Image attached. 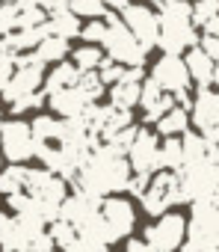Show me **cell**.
<instances>
[{"instance_id":"cell-1","label":"cell","mask_w":219,"mask_h":252,"mask_svg":"<svg viewBox=\"0 0 219 252\" xmlns=\"http://www.w3.org/2000/svg\"><path fill=\"white\" fill-rule=\"evenodd\" d=\"M131 172L134 169H131L128 155H119L107 143H101L86 158V163L80 166V172H77V178L71 184L77 190H86V193H95V196H113V193L128 190Z\"/></svg>"},{"instance_id":"cell-2","label":"cell","mask_w":219,"mask_h":252,"mask_svg":"<svg viewBox=\"0 0 219 252\" xmlns=\"http://www.w3.org/2000/svg\"><path fill=\"white\" fill-rule=\"evenodd\" d=\"M160 15V42L157 48L163 54H187L198 45V27L192 21V3L190 0H151Z\"/></svg>"},{"instance_id":"cell-3","label":"cell","mask_w":219,"mask_h":252,"mask_svg":"<svg viewBox=\"0 0 219 252\" xmlns=\"http://www.w3.org/2000/svg\"><path fill=\"white\" fill-rule=\"evenodd\" d=\"M101 45L110 60H116L122 65H142L148 57V48L134 36V30L122 21V15H113V12H107V36Z\"/></svg>"},{"instance_id":"cell-4","label":"cell","mask_w":219,"mask_h":252,"mask_svg":"<svg viewBox=\"0 0 219 252\" xmlns=\"http://www.w3.org/2000/svg\"><path fill=\"white\" fill-rule=\"evenodd\" d=\"M139 202H142V211L151 214V217H163L169 208L184 205V199H181V172H172V169L154 172L151 184L139 196Z\"/></svg>"},{"instance_id":"cell-5","label":"cell","mask_w":219,"mask_h":252,"mask_svg":"<svg viewBox=\"0 0 219 252\" xmlns=\"http://www.w3.org/2000/svg\"><path fill=\"white\" fill-rule=\"evenodd\" d=\"M219 190V163L204 158V160H195V163H187L181 169V199L187 205L198 202V199H207Z\"/></svg>"},{"instance_id":"cell-6","label":"cell","mask_w":219,"mask_h":252,"mask_svg":"<svg viewBox=\"0 0 219 252\" xmlns=\"http://www.w3.org/2000/svg\"><path fill=\"white\" fill-rule=\"evenodd\" d=\"M0 149L12 163H24L30 158H36V137H33V125L12 119L3 122V131H0Z\"/></svg>"},{"instance_id":"cell-7","label":"cell","mask_w":219,"mask_h":252,"mask_svg":"<svg viewBox=\"0 0 219 252\" xmlns=\"http://www.w3.org/2000/svg\"><path fill=\"white\" fill-rule=\"evenodd\" d=\"M154 249H160V252H178L181 246H184V237H187V220L181 217V214H163V217H157V222L154 225H148L145 228V234H142Z\"/></svg>"},{"instance_id":"cell-8","label":"cell","mask_w":219,"mask_h":252,"mask_svg":"<svg viewBox=\"0 0 219 252\" xmlns=\"http://www.w3.org/2000/svg\"><path fill=\"white\" fill-rule=\"evenodd\" d=\"M122 21L134 30V36L151 51L157 48L160 42V15L154 6H145V3H128L122 9Z\"/></svg>"},{"instance_id":"cell-9","label":"cell","mask_w":219,"mask_h":252,"mask_svg":"<svg viewBox=\"0 0 219 252\" xmlns=\"http://www.w3.org/2000/svg\"><path fill=\"white\" fill-rule=\"evenodd\" d=\"M187 234H190V240L219 246V205L213 202V196L192 202V217L187 222Z\"/></svg>"},{"instance_id":"cell-10","label":"cell","mask_w":219,"mask_h":252,"mask_svg":"<svg viewBox=\"0 0 219 252\" xmlns=\"http://www.w3.org/2000/svg\"><path fill=\"white\" fill-rule=\"evenodd\" d=\"M151 77H154L166 92H172V95L187 92V89L192 86L187 60H181V54H163V57L151 65Z\"/></svg>"},{"instance_id":"cell-11","label":"cell","mask_w":219,"mask_h":252,"mask_svg":"<svg viewBox=\"0 0 219 252\" xmlns=\"http://www.w3.org/2000/svg\"><path fill=\"white\" fill-rule=\"evenodd\" d=\"M101 217L107 222V231H110V240H122L134 231L137 225V214H134V205L128 199H119V196H107L104 205H101Z\"/></svg>"},{"instance_id":"cell-12","label":"cell","mask_w":219,"mask_h":252,"mask_svg":"<svg viewBox=\"0 0 219 252\" xmlns=\"http://www.w3.org/2000/svg\"><path fill=\"white\" fill-rule=\"evenodd\" d=\"M128 160H131V169H134L137 175H154V172H160L163 166H160V146H157V137H154L151 131L139 128V131H137V140H134V146H131V152H128Z\"/></svg>"},{"instance_id":"cell-13","label":"cell","mask_w":219,"mask_h":252,"mask_svg":"<svg viewBox=\"0 0 219 252\" xmlns=\"http://www.w3.org/2000/svg\"><path fill=\"white\" fill-rule=\"evenodd\" d=\"M190 119L201 134L216 131L219 128V92L210 89V86H198V92L192 98V107H190Z\"/></svg>"},{"instance_id":"cell-14","label":"cell","mask_w":219,"mask_h":252,"mask_svg":"<svg viewBox=\"0 0 219 252\" xmlns=\"http://www.w3.org/2000/svg\"><path fill=\"white\" fill-rule=\"evenodd\" d=\"M142 80H145L142 65H128L125 68V77L119 83L110 86V104L125 107V110H134L139 104V95H142Z\"/></svg>"},{"instance_id":"cell-15","label":"cell","mask_w":219,"mask_h":252,"mask_svg":"<svg viewBox=\"0 0 219 252\" xmlns=\"http://www.w3.org/2000/svg\"><path fill=\"white\" fill-rule=\"evenodd\" d=\"M42 68H45V63H42V60H39V63H30V65H18V68L12 71L9 83L3 86V92H0V95H3V98L12 104V101L24 98V95H30V92H39Z\"/></svg>"},{"instance_id":"cell-16","label":"cell","mask_w":219,"mask_h":252,"mask_svg":"<svg viewBox=\"0 0 219 252\" xmlns=\"http://www.w3.org/2000/svg\"><path fill=\"white\" fill-rule=\"evenodd\" d=\"M27 193H30V196H39V199H45V202L62 205V202H65V178L56 175V172H51L48 166H45V169H30Z\"/></svg>"},{"instance_id":"cell-17","label":"cell","mask_w":219,"mask_h":252,"mask_svg":"<svg viewBox=\"0 0 219 252\" xmlns=\"http://www.w3.org/2000/svg\"><path fill=\"white\" fill-rule=\"evenodd\" d=\"M101 205H104V196L77 190L74 196H65L59 214H62V220H68V222H74V225H83V222H89L92 217L101 214Z\"/></svg>"},{"instance_id":"cell-18","label":"cell","mask_w":219,"mask_h":252,"mask_svg":"<svg viewBox=\"0 0 219 252\" xmlns=\"http://www.w3.org/2000/svg\"><path fill=\"white\" fill-rule=\"evenodd\" d=\"M175 104H178V101H175V95H172V92H166L154 77L142 80L139 107H142V113H145V122H157V119H160V116H166Z\"/></svg>"},{"instance_id":"cell-19","label":"cell","mask_w":219,"mask_h":252,"mask_svg":"<svg viewBox=\"0 0 219 252\" xmlns=\"http://www.w3.org/2000/svg\"><path fill=\"white\" fill-rule=\"evenodd\" d=\"M89 104H95V101H89V95H86L77 83H74V86H65V89H59V92L51 95V107H54L56 113H62L65 119L83 116Z\"/></svg>"},{"instance_id":"cell-20","label":"cell","mask_w":219,"mask_h":252,"mask_svg":"<svg viewBox=\"0 0 219 252\" xmlns=\"http://www.w3.org/2000/svg\"><path fill=\"white\" fill-rule=\"evenodd\" d=\"M184 60H187V68H190V77H192V83H195V86H210V83H213L216 60H213L201 45L190 48V51L184 54Z\"/></svg>"},{"instance_id":"cell-21","label":"cell","mask_w":219,"mask_h":252,"mask_svg":"<svg viewBox=\"0 0 219 252\" xmlns=\"http://www.w3.org/2000/svg\"><path fill=\"white\" fill-rule=\"evenodd\" d=\"M190 122H192V119H190L187 107L175 104L166 116H160V119H157V134H163V137H181V134H187Z\"/></svg>"},{"instance_id":"cell-22","label":"cell","mask_w":219,"mask_h":252,"mask_svg":"<svg viewBox=\"0 0 219 252\" xmlns=\"http://www.w3.org/2000/svg\"><path fill=\"white\" fill-rule=\"evenodd\" d=\"M80 80V68L74 65V63H59L51 74H48V80H45V95H54V92H59V89H65V86H74Z\"/></svg>"},{"instance_id":"cell-23","label":"cell","mask_w":219,"mask_h":252,"mask_svg":"<svg viewBox=\"0 0 219 252\" xmlns=\"http://www.w3.org/2000/svg\"><path fill=\"white\" fill-rule=\"evenodd\" d=\"M27 181H30V169L21 166V163H12L0 172V193L3 196H12V193H21L27 190Z\"/></svg>"},{"instance_id":"cell-24","label":"cell","mask_w":219,"mask_h":252,"mask_svg":"<svg viewBox=\"0 0 219 252\" xmlns=\"http://www.w3.org/2000/svg\"><path fill=\"white\" fill-rule=\"evenodd\" d=\"M62 128H65V119H51V116H36L33 122V137L36 143H62Z\"/></svg>"},{"instance_id":"cell-25","label":"cell","mask_w":219,"mask_h":252,"mask_svg":"<svg viewBox=\"0 0 219 252\" xmlns=\"http://www.w3.org/2000/svg\"><path fill=\"white\" fill-rule=\"evenodd\" d=\"M48 24H51V33L65 36V39H74V36H80V30H83V27H80V21H77V12H71V9L51 12Z\"/></svg>"},{"instance_id":"cell-26","label":"cell","mask_w":219,"mask_h":252,"mask_svg":"<svg viewBox=\"0 0 219 252\" xmlns=\"http://www.w3.org/2000/svg\"><path fill=\"white\" fill-rule=\"evenodd\" d=\"M36 54H39V60H45V63H59V60H65V54H68V39L51 33V36H45V39L39 42Z\"/></svg>"},{"instance_id":"cell-27","label":"cell","mask_w":219,"mask_h":252,"mask_svg":"<svg viewBox=\"0 0 219 252\" xmlns=\"http://www.w3.org/2000/svg\"><path fill=\"white\" fill-rule=\"evenodd\" d=\"M160 166L163 169H172V172H181L184 169V146H181V137H166V143L160 146Z\"/></svg>"},{"instance_id":"cell-28","label":"cell","mask_w":219,"mask_h":252,"mask_svg":"<svg viewBox=\"0 0 219 252\" xmlns=\"http://www.w3.org/2000/svg\"><path fill=\"white\" fill-rule=\"evenodd\" d=\"M104 60H107V51H101L98 45H89V42L74 51V65L80 71H98Z\"/></svg>"},{"instance_id":"cell-29","label":"cell","mask_w":219,"mask_h":252,"mask_svg":"<svg viewBox=\"0 0 219 252\" xmlns=\"http://www.w3.org/2000/svg\"><path fill=\"white\" fill-rule=\"evenodd\" d=\"M181 146H184V166L207 158V140H204V134L187 131V134H181Z\"/></svg>"},{"instance_id":"cell-30","label":"cell","mask_w":219,"mask_h":252,"mask_svg":"<svg viewBox=\"0 0 219 252\" xmlns=\"http://www.w3.org/2000/svg\"><path fill=\"white\" fill-rule=\"evenodd\" d=\"M219 15V0H192V21L195 27H207Z\"/></svg>"},{"instance_id":"cell-31","label":"cell","mask_w":219,"mask_h":252,"mask_svg":"<svg viewBox=\"0 0 219 252\" xmlns=\"http://www.w3.org/2000/svg\"><path fill=\"white\" fill-rule=\"evenodd\" d=\"M18 30V0H3L0 3V36H9Z\"/></svg>"},{"instance_id":"cell-32","label":"cell","mask_w":219,"mask_h":252,"mask_svg":"<svg viewBox=\"0 0 219 252\" xmlns=\"http://www.w3.org/2000/svg\"><path fill=\"white\" fill-rule=\"evenodd\" d=\"M137 131L139 128H134V125H128V128H122V131H116L110 140H104L113 152H119V155H128L131 152V146H134V140H137Z\"/></svg>"},{"instance_id":"cell-33","label":"cell","mask_w":219,"mask_h":252,"mask_svg":"<svg viewBox=\"0 0 219 252\" xmlns=\"http://www.w3.org/2000/svg\"><path fill=\"white\" fill-rule=\"evenodd\" d=\"M51 237H54V243H56V246H62V249H65V246L77 237V225L59 217V220H54V222H51Z\"/></svg>"},{"instance_id":"cell-34","label":"cell","mask_w":219,"mask_h":252,"mask_svg":"<svg viewBox=\"0 0 219 252\" xmlns=\"http://www.w3.org/2000/svg\"><path fill=\"white\" fill-rule=\"evenodd\" d=\"M71 12H77V15H83V18H104L107 15V3L104 0H71Z\"/></svg>"},{"instance_id":"cell-35","label":"cell","mask_w":219,"mask_h":252,"mask_svg":"<svg viewBox=\"0 0 219 252\" xmlns=\"http://www.w3.org/2000/svg\"><path fill=\"white\" fill-rule=\"evenodd\" d=\"M77 86L89 95V101H98L101 95H104V80H101V74L98 71H80V80H77Z\"/></svg>"},{"instance_id":"cell-36","label":"cell","mask_w":219,"mask_h":252,"mask_svg":"<svg viewBox=\"0 0 219 252\" xmlns=\"http://www.w3.org/2000/svg\"><path fill=\"white\" fill-rule=\"evenodd\" d=\"M107 36V18H92L83 30H80V39L89 42V45H101Z\"/></svg>"},{"instance_id":"cell-37","label":"cell","mask_w":219,"mask_h":252,"mask_svg":"<svg viewBox=\"0 0 219 252\" xmlns=\"http://www.w3.org/2000/svg\"><path fill=\"white\" fill-rule=\"evenodd\" d=\"M125 68L128 65H122V63H116V60H104L101 63V68H98V74H101V80L107 83V86H113V83H119L122 77H125Z\"/></svg>"},{"instance_id":"cell-38","label":"cell","mask_w":219,"mask_h":252,"mask_svg":"<svg viewBox=\"0 0 219 252\" xmlns=\"http://www.w3.org/2000/svg\"><path fill=\"white\" fill-rule=\"evenodd\" d=\"M42 101H45V95H42V92H30V95H24V98L12 101L9 107H12V113H27V110H33V107H42Z\"/></svg>"},{"instance_id":"cell-39","label":"cell","mask_w":219,"mask_h":252,"mask_svg":"<svg viewBox=\"0 0 219 252\" xmlns=\"http://www.w3.org/2000/svg\"><path fill=\"white\" fill-rule=\"evenodd\" d=\"M62 252H101V249H98L92 240H86L83 234H77V237H74V240H71V243L62 249Z\"/></svg>"},{"instance_id":"cell-40","label":"cell","mask_w":219,"mask_h":252,"mask_svg":"<svg viewBox=\"0 0 219 252\" xmlns=\"http://www.w3.org/2000/svg\"><path fill=\"white\" fill-rule=\"evenodd\" d=\"M198 45H201V48H204V51H207V54H210L216 63H219V36H213V33H204V36L198 39Z\"/></svg>"},{"instance_id":"cell-41","label":"cell","mask_w":219,"mask_h":252,"mask_svg":"<svg viewBox=\"0 0 219 252\" xmlns=\"http://www.w3.org/2000/svg\"><path fill=\"white\" fill-rule=\"evenodd\" d=\"M178 252H219L216 243H201V240H187Z\"/></svg>"},{"instance_id":"cell-42","label":"cell","mask_w":219,"mask_h":252,"mask_svg":"<svg viewBox=\"0 0 219 252\" xmlns=\"http://www.w3.org/2000/svg\"><path fill=\"white\" fill-rule=\"evenodd\" d=\"M104 3H107L110 9H119V12H122V9H125L128 3H131V0H104Z\"/></svg>"},{"instance_id":"cell-43","label":"cell","mask_w":219,"mask_h":252,"mask_svg":"<svg viewBox=\"0 0 219 252\" xmlns=\"http://www.w3.org/2000/svg\"><path fill=\"white\" fill-rule=\"evenodd\" d=\"M213 83L219 86V63H216V71H213Z\"/></svg>"},{"instance_id":"cell-44","label":"cell","mask_w":219,"mask_h":252,"mask_svg":"<svg viewBox=\"0 0 219 252\" xmlns=\"http://www.w3.org/2000/svg\"><path fill=\"white\" fill-rule=\"evenodd\" d=\"M3 222H6V214H0V228H3Z\"/></svg>"},{"instance_id":"cell-45","label":"cell","mask_w":219,"mask_h":252,"mask_svg":"<svg viewBox=\"0 0 219 252\" xmlns=\"http://www.w3.org/2000/svg\"><path fill=\"white\" fill-rule=\"evenodd\" d=\"M0 252H12V249H6V246H3V243H0Z\"/></svg>"},{"instance_id":"cell-46","label":"cell","mask_w":219,"mask_h":252,"mask_svg":"<svg viewBox=\"0 0 219 252\" xmlns=\"http://www.w3.org/2000/svg\"><path fill=\"white\" fill-rule=\"evenodd\" d=\"M0 131H3V116H0Z\"/></svg>"},{"instance_id":"cell-47","label":"cell","mask_w":219,"mask_h":252,"mask_svg":"<svg viewBox=\"0 0 219 252\" xmlns=\"http://www.w3.org/2000/svg\"><path fill=\"white\" fill-rule=\"evenodd\" d=\"M0 92H3V86H0Z\"/></svg>"},{"instance_id":"cell-48","label":"cell","mask_w":219,"mask_h":252,"mask_svg":"<svg viewBox=\"0 0 219 252\" xmlns=\"http://www.w3.org/2000/svg\"><path fill=\"white\" fill-rule=\"evenodd\" d=\"M48 252H54V249H48Z\"/></svg>"}]
</instances>
